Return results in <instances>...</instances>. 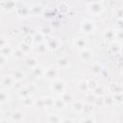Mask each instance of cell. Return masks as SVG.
Listing matches in <instances>:
<instances>
[{
    "label": "cell",
    "mask_w": 123,
    "mask_h": 123,
    "mask_svg": "<svg viewBox=\"0 0 123 123\" xmlns=\"http://www.w3.org/2000/svg\"><path fill=\"white\" fill-rule=\"evenodd\" d=\"M57 66H58V68H61V69L68 68L70 66V62L67 58H64V57L59 58L57 60Z\"/></svg>",
    "instance_id": "obj_10"
},
{
    "label": "cell",
    "mask_w": 123,
    "mask_h": 123,
    "mask_svg": "<svg viewBox=\"0 0 123 123\" xmlns=\"http://www.w3.org/2000/svg\"><path fill=\"white\" fill-rule=\"evenodd\" d=\"M59 75H60V72H59V69L58 68H55V67H49L47 69L44 70V74H43V77L48 79V80H56L59 78Z\"/></svg>",
    "instance_id": "obj_4"
},
{
    "label": "cell",
    "mask_w": 123,
    "mask_h": 123,
    "mask_svg": "<svg viewBox=\"0 0 123 123\" xmlns=\"http://www.w3.org/2000/svg\"><path fill=\"white\" fill-rule=\"evenodd\" d=\"M7 62H8L7 57H5L4 55L0 54V67H2V66H4V65H6Z\"/></svg>",
    "instance_id": "obj_41"
},
{
    "label": "cell",
    "mask_w": 123,
    "mask_h": 123,
    "mask_svg": "<svg viewBox=\"0 0 123 123\" xmlns=\"http://www.w3.org/2000/svg\"><path fill=\"white\" fill-rule=\"evenodd\" d=\"M3 10L7 12H11L15 8V1L14 0H5L2 4Z\"/></svg>",
    "instance_id": "obj_12"
},
{
    "label": "cell",
    "mask_w": 123,
    "mask_h": 123,
    "mask_svg": "<svg viewBox=\"0 0 123 123\" xmlns=\"http://www.w3.org/2000/svg\"><path fill=\"white\" fill-rule=\"evenodd\" d=\"M60 44H61V41L58 37L49 38L47 41V46H48V49H50V50H57L59 48Z\"/></svg>",
    "instance_id": "obj_9"
},
{
    "label": "cell",
    "mask_w": 123,
    "mask_h": 123,
    "mask_svg": "<svg viewBox=\"0 0 123 123\" xmlns=\"http://www.w3.org/2000/svg\"><path fill=\"white\" fill-rule=\"evenodd\" d=\"M48 50V46H47V43L46 42H40V43H37V46H36V52L39 55H44Z\"/></svg>",
    "instance_id": "obj_13"
},
{
    "label": "cell",
    "mask_w": 123,
    "mask_h": 123,
    "mask_svg": "<svg viewBox=\"0 0 123 123\" xmlns=\"http://www.w3.org/2000/svg\"><path fill=\"white\" fill-rule=\"evenodd\" d=\"M14 1H15V2H16V1H17V0H14Z\"/></svg>",
    "instance_id": "obj_47"
},
{
    "label": "cell",
    "mask_w": 123,
    "mask_h": 123,
    "mask_svg": "<svg viewBox=\"0 0 123 123\" xmlns=\"http://www.w3.org/2000/svg\"><path fill=\"white\" fill-rule=\"evenodd\" d=\"M101 71H102V66L99 63H95V64L92 65V67H91V73L94 76L100 75L101 74Z\"/></svg>",
    "instance_id": "obj_28"
},
{
    "label": "cell",
    "mask_w": 123,
    "mask_h": 123,
    "mask_svg": "<svg viewBox=\"0 0 123 123\" xmlns=\"http://www.w3.org/2000/svg\"><path fill=\"white\" fill-rule=\"evenodd\" d=\"M25 43H27V44H29V45H32V43H34V40H33V37H30V36H27L25 38H24V40H23Z\"/></svg>",
    "instance_id": "obj_43"
},
{
    "label": "cell",
    "mask_w": 123,
    "mask_h": 123,
    "mask_svg": "<svg viewBox=\"0 0 123 123\" xmlns=\"http://www.w3.org/2000/svg\"><path fill=\"white\" fill-rule=\"evenodd\" d=\"M90 2H100V0H89Z\"/></svg>",
    "instance_id": "obj_45"
},
{
    "label": "cell",
    "mask_w": 123,
    "mask_h": 123,
    "mask_svg": "<svg viewBox=\"0 0 123 123\" xmlns=\"http://www.w3.org/2000/svg\"><path fill=\"white\" fill-rule=\"evenodd\" d=\"M87 82V86H88V90H90V91H93L99 85H98V83H97V81L96 80H94V79H89L88 81H86Z\"/></svg>",
    "instance_id": "obj_29"
},
{
    "label": "cell",
    "mask_w": 123,
    "mask_h": 123,
    "mask_svg": "<svg viewBox=\"0 0 123 123\" xmlns=\"http://www.w3.org/2000/svg\"><path fill=\"white\" fill-rule=\"evenodd\" d=\"M71 104H72V110L75 112L81 113L83 111V109H84V106H85V101H83V100H76V101H73Z\"/></svg>",
    "instance_id": "obj_8"
},
{
    "label": "cell",
    "mask_w": 123,
    "mask_h": 123,
    "mask_svg": "<svg viewBox=\"0 0 123 123\" xmlns=\"http://www.w3.org/2000/svg\"><path fill=\"white\" fill-rule=\"evenodd\" d=\"M25 76H26L25 73L22 70H20V69L15 70L12 73V77H13V79H14L15 82H21V81H23L25 79Z\"/></svg>",
    "instance_id": "obj_19"
},
{
    "label": "cell",
    "mask_w": 123,
    "mask_h": 123,
    "mask_svg": "<svg viewBox=\"0 0 123 123\" xmlns=\"http://www.w3.org/2000/svg\"><path fill=\"white\" fill-rule=\"evenodd\" d=\"M87 93V92H86ZM95 98H96V96L91 92V93H87L86 94V103L87 104H92L93 102H94V100H95Z\"/></svg>",
    "instance_id": "obj_37"
},
{
    "label": "cell",
    "mask_w": 123,
    "mask_h": 123,
    "mask_svg": "<svg viewBox=\"0 0 123 123\" xmlns=\"http://www.w3.org/2000/svg\"><path fill=\"white\" fill-rule=\"evenodd\" d=\"M65 106H66V104H65V102H64L62 98H56V99H54L53 108H55L57 111H62V110H63Z\"/></svg>",
    "instance_id": "obj_14"
},
{
    "label": "cell",
    "mask_w": 123,
    "mask_h": 123,
    "mask_svg": "<svg viewBox=\"0 0 123 123\" xmlns=\"http://www.w3.org/2000/svg\"><path fill=\"white\" fill-rule=\"evenodd\" d=\"M93 105L95 107H100V106H104V101H103V98L102 97H96L94 102H93Z\"/></svg>",
    "instance_id": "obj_38"
},
{
    "label": "cell",
    "mask_w": 123,
    "mask_h": 123,
    "mask_svg": "<svg viewBox=\"0 0 123 123\" xmlns=\"http://www.w3.org/2000/svg\"><path fill=\"white\" fill-rule=\"evenodd\" d=\"M73 122L74 121V119H72V118H65V119H62V122Z\"/></svg>",
    "instance_id": "obj_44"
},
{
    "label": "cell",
    "mask_w": 123,
    "mask_h": 123,
    "mask_svg": "<svg viewBox=\"0 0 123 123\" xmlns=\"http://www.w3.org/2000/svg\"><path fill=\"white\" fill-rule=\"evenodd\" d=\"M62 117L58 114H49L48 117L46 118V121L47 122H51V123H56V122H62Z\"/></svg>",
    "instance_id": "obj_27"
},
{
    "label": "cell",
    "mask_w": 123,
    "mask_h": 123,
    "mask_svg": "<svg viewBox=\"0 0 123 123\" xmlns=\"http://www.w3.org/2000/svg\"><path fill=\"white\" fill-rule=\"evenodd\" d=\"M87 10L88 12L93 14V15H99L103 12L104 11V6L100 2H90L87 5Z\"/></svg>",
    "instance_id": "obj_2"
},
{
    "label": "cell",
    "mask_w": 123,
    "mask_h": 123,
    "mask_svg": "<svg viewBox=\"0 0 123 123\" xmlns=\"http://www.w3.org/2000/svg\"><path fill=\"white\" fill-rule=\"evenodd\" d=\"M37 109L39 110H43L44 109V102H43V97L42 98H39V99H37L35 100V105Z\"/></svg>",
    "instance_id": "obj_35"
},
{
    "label": "cell",
    "mask_w": 123,
    "mask_h": 123,
    "mask_svg": "<svg viewBox=\"0 0 123 123\" xmlns=\"http://www.w3.org/2000/svg\"><path fill=\"white\" fill-rule=\"evenodd\" d=\"M104 37L107 41H113L115 39V32L111 29H108L104 32Z\"/></svg>",
    "instance_id": "obj_16"
},
{
    "label": "cell",
    "mask_w": 123,
    "mask_h": 123,
    "mask_svg": "<svg viewBox=\"0 0 123 123\" xmlns=\"http://www.w3.org/2000/svg\"><path fill=\"white\" fill-rule=\"evenodd\" d=\"M77 87H78V90L82 93H86L88 92V86H87V82L85 81V80H81L78 85H77Z\"/></svg>",
    "instance_id": "obj_18"
},
{
    "label": "cell",
    "mask_w": 123,
    "mask_h": 123,
    "mask_svg": "<svg viewBox=\"0 0 123 123\" xmlns=\"http://www.w3.org/2000/svg\"><path fill=\"white\" fill-rule=\"evenodd\" d=\"M42 13H43V7L41 5L36 4L29 9V14H32L33 16H40Z\"/></svg>",
    "instance_id": "obj_7"
},
{
    "label": "cell",
    "mask_w": 123,
    "mask_h": 123,
    "mask_svg": "<svg viewBox=\"0 0 123 123\" xmlns=\"http://www.w3.org/2000/svg\"><path fill=\"white\" fill-rule=\"evenodd\" d=\"M3 116V114H2V111H1V110H0V121H1V117Z\"/></svg>",
    "instance_id": "obj_46"
},
{
    "label": "cell",
    "mask_w": 123,
    "mask_h": 123,
    "mask_svg": "<svg viewBox=\"0 0 123 123\" xmlns=\"http://www.w3.org/2000/svg\"><path fill=\"white\" fill-rule=\"evenodd\" d=\"M103 101H104V106H107V107H111V106L115 105L111 94H110V95H106V96L103 98Z\"/></svg>",
    "instance_id": "obj_25"
},
{
    "label": "cell",
    "mask_w": 123,
    "mask_h": 123,
    "mask_svg": "<svg viewBox=\"0 0 123 123\" xmlns=\"http://www.w3.org/2000/svg\"><path fill=\"white\" fill-rule=\"evenodd\" d=\"M18 48L22 51V53H23L24 55H26V54H29V53L31 52V50H32V45H29V44H27V43H25V42L23 41V42L20 43V45H19Z\"/></svg>",
    "instance_id": "obj_24"
},
{
    "label": "cell",
    "mask_w": 123,
    "mask_h": 123,
    "mask_svg": "<svg viewBox=\"0 0 123 123\" xmlns=\"http://www.w3.org/2000/svg\"><path fill=\"white\" fill-rule=\"evenodd\" d=\"M10 93L6 90H0V104H6L10 101Z\"/></svg>",
    "instance_id": "obj_21"
},
{
    "label": "cell",
    "mask_w": 123,
    "mask_h": 123,
    "mask_svg": "<svg viewBox=\"0 0 123 123\" xmlns=\"http://www.w3.org/2000/svg\"><path fill=\"white\" fill-rule=\"evenodd\" d=\"M23 12H24L25 16L28 15V14H29V9H26V8H20V9L17 10V13H18L19 15H22V16H23Z\"/></svg>",
    "instance_id": "obj_40"
},
{
    "label": "cell",
    "mask_w": 123,
    "mask_h": 123,
    "mask_svg": "<svg viewBox=\"0 0 123 123\" xmlns=\"http://www.w3.org/2000/svg\"><path fill=\"white\" fill-rule=\"evenodd\" d=\"M9 44V39L7 37H0V48L6 46Z\"/></svg>",
    "instance_id": "obj_39"
},
{
    "label": "cell",
    "mask_w": 123,
    "mask_h": 123,
    "mask_svg": "<svg viewBox=\"0 0 123 123\" xmlns=\"http://www.w3.org/2000/svg\"><path fill=\"white\" fill-rule=\"evenodd\" d=\"M44 68H42L41 66H39L38 64H37L35 67L32 68V72H33V75L36 77V78H41L43 77V74H44Z\"/></svg>",
    "instance_id": "obj_15"
},
{
    "label": "cell",
    "mask_w": 123,
    "mask_h": 123,
    "mask_svg": "<svg viewBox=\"0 0 123 123\" xmlns=\"http://www.w3.org/2000/svg\"><path fill=\"white\" fill-rule=\"evenodd\" d=\"M112 98L115 105H120L122 103V95L121 93H112Z\"/></svg>",
    "instance_id": "obj_33"
},
{
    "label": "cell",
    "mask_w": 123,
    "mask_h": 123,
    "mask_svg": "<svg viewBox=\"0 0 123 123\" xmlns=\"http://www.w3.org/2000/svg\"><path fill=\"white\" fill-rule=\"evenodd\" d=\"M14 83H15V81H14L12 75H5V76H3L2 79H1V84H2V86H5V87H7V88L13 86Z\"/></svg>",
    "instance_id": "obj_6"
},
{
    "label": "cell",
    "mask_w": 123,
    "mask_h": 123,
    "mask_svg": "<svg viewBox=\"0 0 123 123\" xmlns=\"http://www.w3.org/2000/svg\"><path fill=\"white\" fill-rule=\"evenodd\" d=\"M86 117H84L83 119H81V121H85V122H93L95 121V119L92 117V114H89V115H85Z\"/></svg>",
    "instance_id": "obj_42"
},
{
    "label": "cell",
    "mask_w": 123,
    "mask_h": 123,
    "mask_svg": "<svg viewBox=\"0 0 123 123\" xmlns=\"http://www.w3.org/2000/svg\"><path fill=\"white\" fill-rule=\"evenodd\" d=\"M43 37L44 36L39 32V33H37L34 37H33V40H34V43L35 44H37V43H40L43 41Z\"/></svg>",
    "instance_id": "obj_31"
},
{
    "label": "cell",
    "mask_w": 123,
    "mask_h": 123,
    "mask_svg": "<svg viewBox=\"0 0 123 123\" xmlns=\"http://www.w3.org/2000/svg\"><path fill=\"white\" fill-rule=\"evenodd\" d=\"M0 54H2V55H4L5 57L8 58V57H10V56H12L13 54V49L8 44V45L0 48Z\"/></svg>",
    "instance_id": "obj_20"
},
{
    "label": "cell",
    "mask_w": 123,
    "mask_h": 123,
    "mask_svg": "<svg viewBox=\"0 0 123 123\" xmlns=\"http://www.w3.org/2000/svg\"><path fill=\"white\" fill-rule=\"evenodd\" d=\"M17 60H21L22 58H23V56H24V54L22 53V51L19 49V48H17L16 50H13V54H12Z\"/></svg>",
    "instance_id": "obj_36"
},
{
    "label": "cell",
    "mask_w": 123,
    "mask_h": 123,
    "mask_svg": "<svg viewBox=\"0 0 123 123\" xmlns=\"http://www.w3.org/2000/svg\"><path fill=\"white\" fill-rule=\"evenodd\" d=\"M59 11L62 12V13H66L68 11H69V7L66 3L64 2H62L60 5H59Z\"/></svg>",
    "instance_id": "obj_34"
},
{
    "label": "cell",
    "mask_w": 123,
    "mask_h": 123,
    "mask_svg": "<svg viewBox=\"0 0 123 123\" xmlns=\"http://www.w3.org/2000/svg\"><path fill=\"white\" fill-rule=\"evenodd\" d=\"M25 62H26V65H27L28 67L33 68V67H35V66L37 64V60L35 57H29L28 59H26Z\"/></svg>",
    "instance_id": "obj_26"
},
{
    "label": "cell",
    "mask_w": 123,
    "mask_h": 123,
    "mask_svg": "<svg viewBox=\"0 0 123 123\" xmlns=\"http://www.w3.org/2000/svg\"><path fill=\"white\" fill-rule=\"evenodd\" d=\"M64 102H65V104L67 105V104H71L73 101H74V96H73V94H71L70 92H63L62 94V97H61Z\"/></svg>",
    "instance_id": "obj_23"
},
{
    "label": "cell",
    "mask_w": 123,
    "mask_h": 123,
    "mask_svg": "<svg viewBox=\"0 0 123 123\" xmlns=\"http://www.w3.org/2000/svg\"><path fill=\"white\" fill-rule=\"evenodd\" d=\"M104 87L102 86H98L94 90H93V94L96 96V97H102L103 96V94H104Z\"/></svg>",
    "instance_id": "obj_32"
},
{
    "label": "cell",
    "mask_w": 123,
    "mask_h": 123,
    "mask_svg": "<svg viewBox=\"0 0 123 123\" xmlns=\"http://www.w3.org/2000/svg\"><path fill=\"white\" fill-rule=\"evenodd\" d=\"M74 46L76 48H78L79 50H82L84 48H86V41L84 37H78L74 40Z\"/></svg>",
    "instance_id": "obj_17"
},
{
    "label": "cell",
    "mask_w": 123,
    "mask_h": 123,
    "mask_svg": "<svg viewBox=\"0 0 123 123\" xmlns=\"http://www.w3.org/2000/svg\"><path fill=\"white\" fill-rule=\"evenodd\" d=\"M43 102H44V109H50L53 108V103L54 99L51 97H43Z\"/></svg>",
    "instance_id": "obj_30"
},
{
    "label": "cell",
    "mask_w": 123,
    "mask_h": 123,
    "mask_svg": "<svg viewBox=\"0 0 123 123\" xmlns=\"http://www.w3.org/2000/svg\"><path fill=\"white\" fill-rule=\"evenodd\" d=\"M79 58L80 60L84 61V62H91L93 60V52L90 51L89 49H86V48H84L82 50H80V53H79Z\"/></svg>",
    "instance_id": "obj_5"
},
{
    "label": "cell",
    "mask_w": 123,
    "mask_h": 123,
    "mask_svg": "<svg viewBox=\"0 0 123 123\" xmlns=\"http://www.w3.org/2000/svg\"><path fill=\"white\" fill-rule=\"evenodd\" d=\"M65 88H66V86L63 80H61L59 78L56 80H53V83L51 84V91L54 94L62 95L65 91Z\"/></svg>",
    "instance_id": "obj_1"
},
{
    "label": "cell",
    "mask_w": 123,
    "mask_h": 123,
    "mask_svg": "<svg viewBox=\"0 0 123 123\" xmlns=\"http://www.w3.org/2000/svg\"><path fill=\"white\" fill-rule=\"evenodd\" d=\"M81 29L85 34L89 35V34H92L96 30V26L93 21L89 19H85L81 24Z\"/></svg>",
    "instance_id": "obj_3"
},
{
    "label": "cell",
    "mask_w": 123,
    "mask_h": 123,
    "mask_svg": "<svg viewBox=\"0 0 123 123\" xmlns=\"http://www.w3.org/2000/svg\"><path fill=\"white\" fill-rule=\"evenodd\" d=\"M24 120V113L19 111L16 110L12 113V121L13 122H22Z\"/></svg>",
    "instance_id": "obj_11"
},
{
    "label": "cell",
    "mask_w": 123,
    "mask_h": 123,
    "mask_svg": "<svg viewBox=\"0 0 123 123\" xmlns=\"http://www.w3.org/2000/svg\"><path fill=\"white\" fill-rule=\"evenodd\" d=\"M22 103H23V106L26 107V108H31L35 105V99L30 95V96H27V97H24L22 98Z\"/></svg>",
    "instance_id": "obj_22"
}]
</instances>
